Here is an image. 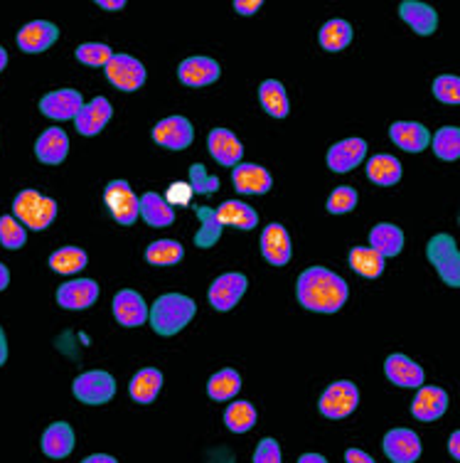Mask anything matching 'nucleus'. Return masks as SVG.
I'll use <instances>...</instances> for the list:
<instances>
[{
  "label": "nucleus",
  "instance_id": "obj_22",
  "mask_svg": "<svg viewBox=\"0 0 460 463\" xmlns=\"http://www.w3.org/2000/svg\"><path fill=\"white\" fill-rule=\"evenodd\" d=\"M207 148L212 153V158L217 163H222L226 168H234L244 156V148L236 139L234 133H229L226 129H212L210 139H207Z\"/></svg>",
  "mask_w": 460,
  "mask_h": 463
},
{
  "label": "nucleus",
  "instance_id": "obj_6",
  "mask_svg": "<svg viewBox=\"0 0 460 463\" xmlns=\"http://www.w3.org/2000/svg\"><path fill=\"white\" fill-rule=\"evenodd\" d=\"M360 404V392L353 382L340 379V382H332L330 387L322 392L321 397V414L328 419H345L350 417Z\"/></svg>",
  "mask_w": 460,
  "mask_h": 463
},
{
  "label": "nucleus",
  "instance_id": "obj_3",
  "mask_svg": "<svg viewBox=\"0 0 460 463\" xmlns=\"http://www.w3.org/2000/svg\"><path fill=\"white\" fill-rule=\"evenodd\" d=\"M12 217L20 222L25 229L43 232L52 225L57 217V203L52 197H44L37 190H22L12 200Z\"/></svg>",
  "mask_w": 460,
  "mask_h": 463
},
{
  "label": "nucleus",
  "instance_id": "obj_7",
  "mask_svg": "<svg viewBox=\"0 0 460 463\" xmlns=\"http://www.w3.org/2000/svg\"><path fill=\"white\" fill-rule=\"evenodd\" d=\"M104 203L118 225H133L139 220V197L126 180H111L104 190Z\"/></svg>",
  "mask_w": 460,
  "mask_h": 463
},
{
  "label": "nucleus",
  "instance_id": "obj_2",
  "mask_svg": "<svg viewBox=\"0 0 460 463\" xmlns=\"http://www.w3.org/2000/svg\"><path fill=\"white\" fill-rule=\"evenodd\" d=\"M194 301L190 296L182 293H165L158 301L153 303V308L148 311V321L153 325V331L158 335H178L185 325L193 321L194 315Z\"/></svg>",
  "mask_w": 460,
  "mask_h": 463
},
{
  "label": "nucleus",
  "instance_id": "obj_54",
  "mask_svg": "<svg viewBox=\"0 0 460 463\" xmlns=\"http://www.w3.org/2000/svg\"><path fill=\"white\" fill-rule=\"evenodd\" d=\"M298 463H328V459L321 456V453H303L298 459Z\"/></svg>",
  "mask_w": 460,
  "mask_h": 463
},
{
  "label": "nucleus",
  "instance_id": "obj_15",
  "mask_svg": "<svg viewBox=\"0 0 460 463\" xmlns=\"http://www.w3.org/2000/svg\"><path fill=\"white\" fill-rule=\"evenodd\" d=\"M114 315L123 328H139L148 321V306L140 293L123 289L114 296Z\"/></svg>",
  "mask_w": 460,
  "mask_h": 463
},
{
  "label": "nucleus",
  "instance_id": "obj_28",
  "mask_svg": "<svg viewBox=\"0 0 460 463\" xmlns=\"http://www.w3.org/2000/svg\"><path fill=\"white\" fill-rule=\"evenodd\" d=\"M163 389V372L161 370H155V367H146V370H140L136 372L133 378H131V385H129V392L133 402H139V404H150L153 399L161 395Z\"/></svg>",
  "mask_w": 460,
  "mask_h": 463
},
{
  "label": "nucleus",
  "instance_id": "obj_43",
  "mask_svg": "<svg viewBox=\"0 0 460 463\" xmlns=\"http://www.w3.org/2000/svg\"><path fill=\"white\" fill-rule=\"evenodd\" d=\"M75 54L82 65H89V67H107L108 62H111V57H114L111 47L104 43L79 44Z\"/></svg>",
  "mask_w": 460,
  "mask_h": 463
},
{
  "label": "nucleus",
  "instance_id": "obj_21",
  "mask_svg": "<svg viewBox=\"0 0 460 463\" xmlns=\"http://www.w3.org/2000/svg\"><path fill=\"white\" fill-rule=\"evenodd\" d=\"M448 410V395L440 387H421L411 402V414L418 421H436Z\"/></svg>",
  "mask_w": 460,
  "mask_h": 463
},
{
  "label": "nucleus",
  "instance_id": "obj_37",
  "mask_svg": "<svg viewBox=\"0 0 460 463\" xmlns=\"http://www.w3.org/2000/svg\"><path fill=\"white\" fill-rule=\"evenodd\" d=\"M353 43V25L347 20H328L321 30V44L328 52H340L347 44Z\"/></svg>",
  "mask_w": 460,
  "mask_h": 463
},
{
  "label": "nucleus",
  "instance_id": "obj_14",
  "mask_svg": "<svg viewBox=\"0 0 460 463\" xmlns=\"http://www.w3.org/2000/svg\"><path fill=\"white\" fill-rule=\"evenodd\" d=\"M99 299L97 281L91 279H76L67 281L57 291V303L67 308V311H84L91 303Z\"/></svg>",
  "mask_w": 460,
  "mask_h": 463
},
{
  "label": "nucleus",
  "instance_id": "obj_44",
  "mask_svg": "<svg viewBox=\"0 0 460 463\" xmlns=\"http://www.w3.org/2000/svg\"><path fill=\"white\" fill-rule=\"evenodd\" d=\"M354 207H357V193L350 185L335 188V193L328 197V212H332V215H345V212H350Z\"/></svg>",
  "mask_w": 460,
  "mask_h": 463
},
{
  "label": "nucleus",
  "instance_id": "obj_30",
  "mask_svg": "<svg viewBox=\"0 0 460 463\" xmlns=\"http://www.w3.org/2000/svg\"><path fill=\"white\" fill-rule=\"evenodd\" d=\"M369 247L375 249L382 257H396L404 249V232L396 225L382 222L369 232Z\"/></svg>",
  "mask_w": 460,
  "mask_h": 463
},
{
  "label": "nucleus",
  "instance_id": "obj_33",
  "mask_svg": "<svg viewBox=\"0 0 460 463\" xmlns=\"http://www.w3.org/2000/svg\"><path fill=\"white\" fill-rule=\"evenodd\" d=\"M239 389H242V378H239V372L232 370V367H225V370L214 372L210 382H207V395L214 402H229V399L236 397Z\"/></svg>",
  "mask_w": 460,
  "mask_h": 463
},
{
  "label": "nucleus",
  "instance_id": "obj_53",
  "mask_svg": "<svg viewBox=\"0 0 460 463\" xmlns=\"http://www.w3.org/2000/svg\"><path fill=\"white\" fill-rule=\"evenodd\" d=\"M448 451L453 453V459H460V431H453L448 442Z\"/></svg>",
  "mask_w": 460,
  "mask_h": 463
},
{
  "label": "nucleus",
  "instance_id": "obj_45",
  "mask_svg": "<svg viewBox=\"0 0 460 463\" xmlns=\"http://www.w3.org/2000/svg\"><path fill=\"white\" fill-rule=\"evenodd\" d=\"M433 97L443 104H460V79L456 75H443L433 82Z\"/></svg>",
  "mask_w": 460,
  "mask_h": 463
},
{
  "label": "nucleus",
  "instance_id": "obj_13",
  "mask_svg": "<svg viewBox=\"0 0 460 463\" xmlns=\"http://www.w3.org/2000/svg\"><path fill=\"white\" fill-rule=\"evenodd\" d=\"M57 37H59V30H57L54 22L33 20L28 22L20 33H18V47H20L22 52L37 54L50 50V47L57 43Z\"/></svg>",
  "mask_w": 460,
  "mask_h": 463
},
{
  "label": "nucleus",
  "instance_id": "obj_27",
  "mask_svg": "<svg viewBox=\"0 0 460 463\" xmlns=\"http://www.w3.org/2000/svg\"><path fill=\"white\" fill-rule=\"evenodd\" d=\"M75 449V431L67 421H54L43 434V451L50 459H67Z\"/></svg>",
  "mask_w": 460,
  "mask_h": 463
},
{
  "label": "nucleus",
  "instance_id": "obj_52",
  "mask_svg": "<svg viewBox=\"0 0 460 463\" xmlns=\"http://www.w3.org/2000/svg\"><path fill=\"white\" fill-rule=\"evenodd\" d=\"M82 463H118L114 456H108V453H94V456H86Z\"/></svg>",
  "mask_w": 460,
  "mask_h": 463
},
{
  "label": "nucleus",
  "instance_id": "obj_57",
  "mask_svg": "<svg viewBox=\"0 0 460 463\" xmlns=\"http://www.w3.org/2000/svg\"><path fill=\"white\" fill-rule=\"evenodd\" d=\"M5 65H8V52H5V47H0V72L5 69Z\"/></svg>",
  "mask_w": 460,
  "mask_h": 463
},
{
  "label": "nucleus",
  "instance_id": "obj_4",
  "mask_svg": "<svg viewBox=\"0 0 460 463\" xmlns=\"http://www.w3.org/2000/svg\"><path fill=\"white\" fill-rule=\"evenodd\" d=\"M426 257L428 261L436 267L439 276L450 289H458L460 286V254L458 244L450 235H436V237L428 239L426 244Z\"/></svg>",
  "mask_w": 460,
  "mask_h": 463
},
{
  "label": "nucleus",
  "instance_id": "obj_12",
  "mask_svg": "<svg viewBox=\"0 0 460 463\" xmlns=\"http://www.w3.org/2000/svg\"><path fill=\"white\" fill-rule=\"evenodd\" d=\"M382 446L392 463H414L421 456V439L411 429L386 431Z\"/></svg>",
  "mask_w": 460,
  "mask_h": 463
},
{
  "label": "nucleus",
  "instance_id": "obj_11",
  "mask_svg": "<svg viewBox=\"0 0 460 463\" xmlns=\"http://www.w3.org/2000/svg\"><path fill=\"white\" fill-rule=\"evenodd\" d=\"M82 107H84V101H82V94L76 89H57V92H50V94H44L40 99V111L47 119L54 121L76 119Z\"/></svg>",
  "mask_w": 460,
  "mask_h": 463
},
{
  "label": "nucleus",
  "instance_id": "obj_39",
  "mask_svg": "<svg viewBox=\"0 0 460 463\" xmlns=\"http://www.w3.org/2000/svg\"><path fill=\"white\" fill-rule=\"evenodd\" d=\"M185 257V249L175 239H158L146 249V261L153 267H172Z\"/></svg>",
  "mask_w": 460,
  "mask_h": 463
},
{
  "label": "nucleus",
  "instance_id": "obj_26",
  "mask_svg": "<svg viewBox=\"0 0 460 463\" xmlns=\"http://www.w3.org/2000/svg\"><path fill=\"white\" fill-rule=\"evenodd\" d=\"M67 153H69V139L59 126L44 131L35 143V156L47 165H59L67 158Z\"/></svg>",
  "mask_w": 460,
  "mask_h": 463
},
{
  "label": "nucleus",
  "instance_id": "obj_35",
  "mask_svg": "<svg viewBox=\"0 0 460 463\" xmlns=\"http://www.w3.org/2000/svg\"><path fill=\"white\" fill-rule=\"evenodd\" d=\"M194 212L200 217V229L194 235V244L200 249L214 247L222 237V222L217 217V210L212 207H194Z\"/></svg>",
  "mask_w": 460,
  "mask_h": 463
},
{
  "label": "nucleus",
  "instance_id": "obj_16",
  "mask_svg": "<svg viewBox=\"0 0 460 463\" xmlns=\"http://www.w3.org/2000/svg\"><path fill=\"white\" fill-rule=\"evenodd\" d=\"M385 375L386 379L396 385V387H421L424 385V370L416 365L411 357L394 353L385 360Z\"/></svg>",
  "mask_w": 460,
  "mask_h": 463
},
{
  "label": "nucleus",
  "instance_id": "obj_49",
  "mask_svg": "<svg viewBox=\"0 0 460 463\" xmlns=\"http://www.w3.org/2000/svg\"><path fill=\"white\" fill-rule=\"evenodd\" d=\"M261 8V0H234V11L239 15H254Z\"/></svg>",
  "mask_w": 460,
  "mask_h": 463
},
{
  "label": "nucleus",
  "instance_id": "obj_10",
  "mask_svg": "<svg viewBox=\"0 0 460 463\" xmlns=\"http://www.w3.org/2000/svg\"><path fill=\"white\" fill-rule=\"evenodd\" d=\"M193 124L185 116H168L161 124H155V129H153V140L171 151H185L193 143Z\"/></svg>",
  "mask_w": 460,
  "mask_h": 463
},
{
  "label": "nucleus",
  "instance_id": "obj_34",
  "mask_svg": "<svg viewBox=\"0 0 460 463\" xmlns=\"http://www.w3.org/2000/svg\"><path fill=\"white\" fill-rule=\"evenodd\" d=\"M258 99H261V104L266 108L268 116H274V119H283V116H289V97H286V89L281 82L276 79H266L261 89H258Z\"/></svg>",
  "mask_w": 460,
  "mask_h": 463
},
{
  "label": "nucleus",
  "instance_id": "obj_50",
  "mask_svg": "<svg viewBox=\"0 0 460 463\" xmlns=\"http://www.w3.org/2000/svg\"><path fill=\"white\" fill-rule=\"evenodd\" d=\"M345 461L347 463H377L369 453L360 451V449H347V451H345Z\"/></svg>",
  "mask_w": 460,
  "mask_h": 463
},
{
  "label": "nucleus",
  "instance_id": "obj_23",
  "mask_svg": "<svg viewBox=\"0 0 460 463\" xmlns=\"http://www.w3.org/2000/svg\"><path fill=\"white\" fill-rule=\"evenodd\" d=\"M261 254L266 259L268 264L274 267H283L289 264L290 259V237L289 232L283 229V225L274 222L264 229L261 235Z\"/></svg>",
  "mask_w": 460,
  "mask_h": 463
},
{
  "label": "nucleus",
  "instance_id": "obj_32",
  "mask_svg": "<svg viewBox=\"0 0 460 463\" xmlns=\"http://www.w3.org/2000/svg\"><path fill=\"white\" fill-rule=\"evenodd\" d=\"M367 178L377 185H396L401 180V163L394 156L379 153L367 161Z\"/></svg>",
  "mask_w": 460,
  "mask_h": 463
},
{
  "label": "nucleus",
  "instance_id": "obj_46",
  "mask_svg": "<svg viewBox=\"0 0 460 463\" xmlns=\"http://www.w3.org/2000/svg\"><path fill=\"white\" fill-rule=\"evenodd\" d=\"M190 188H193V193H197V195L217 193V190H219V178L207 175L204 165L194 163L193 168H190Z\"/></svg>",
  "mask_w": 460,
  "mask_h": 463
},
{
  "label": "nucleus",
  "instance_id": "obj_38",
  "mask_svg": "<svg viewBox=\"0 0 460 463\" xmlns=\"http://www.w3.org/2000/svg\"><path fill=\"white\" fill-rule=\"evenodd\" d=\"M86 261H89V257H86L84 249L62 247L50 257V269L62 274V276H72V274H79V271L84 269Z\"/></svg>",
  "mask_w": 460,
  "mask_h": 463
},
{
  "label": "nucleus",
  "instance_id": "obj_40",
  "mask_svg": "<svg viewBox=\"0 0 460 463\" xmlns=\"http://www.w3.org/2000/svg\"><path fill=\"white\" fill-rule=\"evenodd\" d=\"M226 429L234 434H247L257 424V410L251 402H232L225 411Z\"/></svg>",
  "mask_w": 460,
  "mask_h": 463
},
{
  "label": "nucleus",
  "instance_id": "obj_20",
  "mask_svg": "<svg viewBox=\"0 0 460 463\" xmlns=\"http://www.w3.org/2000/svg\"><path fill=\"white\" fill-rule=\"evenodd\" d=\"M389 136L394 140L401 151L407 153H421L426 151L428 143H431V133L424 124L416 121H396L389 129Z\"/></svg>",
  "mask_w": 460,
  "mask_h": 463
},
{
  "label": "nucleus",
  "instance_id": "obj_1",
  "mask_svg": "<svg viewBox=\"0 0 460 463\" xmlns=\"http://www.w3.org/2000/svg\"><path fill=\"white\" fill-rule=\"evenodd\" d=\"M347 283L343 276L322 267H311L298 276L296 296L303 308L315 313H337L347 301Z\"/></svg>",
  "mask_w": 460,
  "mask_h": 463
},
{
  "label": "nucleus",
  "instance_id": "obj_24",
  "mask_svg": "<svg viewBox=\"0 0 460 463\" xmlns=\"http://www.w3.org/2000/svg\"><path fill=\"white\" fill-rule=\"evenodd\" d=\"M399 15L416 35H433L436 28H439L436 11L431 5H426V3H418V0H404L399 5Z\"/></svg>",
  "mask_w": 460,
  "mask_h": 463
},
{
  "label": "nucleus",
  "instance_id": "obj_47",
  "mask_svg": "<svg viewBox=\"0 0 460 463\" xmlns=\"http://www.w3.org/2000/svg\"><path fill=\"white\" fill-rule=\"evenodd\" d=\"M193 188L190 183H172L165 193V203L171 207H185L193 203Z\"/></svg>",
  "mask_w": 460,
  "mask_h": 463
},
{
  "label": "nucleus",
  "instance_id": "obj_51",
  "mask_svg": "<svg viewBox=\"0 0 460 463\" xmlns=\"http://www.w3.org/2000/svg\"><path fill=\"white\" fill-rule=\"evenodd\" d=\"M99 8H104V11H123L126 8V3L123 0H97Z\"/></svg>",
  "mask_w": 460,
  "mask_h": 463
},
{
  "label": "nucleus",
  "instance_id": "obj_5",
  "mask_svg": "<svg viewBox=\"0 0 460 463\" xmlns=\"http://www.w3.org/2000/svg\"><path fill=\"white\" fill-rule=\"evenodd\" d=\"M72 392L82 404L99 407V404H107L108 399L116 395V379L104 370H91V372H84L75 379Z\"/></svg>",
  "mask_w": 460,
  "mask_h": 463
},
{
  "label": "nucleus",
  "instance_id": "obj_36",
  "mask_svg": "<svg viewBox=\"0 0 460 463\" xmlns=\"http://www.w3.org/2000/svg\"><path fill=\"white\" fill-rule=\"evenodd\" d=\"M350 269L364 279H377L385 271V257L377 254L372 247H354L350 251Z\"/></svg>",
  "mask_w": 460,
  "mask_h": 463
},
{
  "label": "nucleus",
  "instance_id": "obj_19",
  "mask_svg": "<svg viewBox=\"0 0 460 463\" xmlns=\"http://www.w3.org/2000/svg\"><path fill=\"white\" fill-rule=\"evenodd\" d=\"M367 156V143L362 139H345L328 151V168L332 172H350Z\"/></svg>",
  "mask_w": 460,
  "mask_h": 463
},
{
  "label": "nucleus",
  "instance_id": "obj_18",
  "mask_svg": "<svg viewBox=\"0 0 460 463\" xmlns=\"http://www.w3.org/2000/svg\"><path fill=\"white\" fill-rule=\"evenodd\" d=\"M232 183H234L236 193L242 195H264L271 188V172L261 168L257 163H239L232 172Z\"/></svg>",
  "mask_w": 460,
  "mask_h": 463
},
{
  "label": "nucleus",
  "instance_id": "obj_55",
  "mask_svg": "<svg viewBox=\"0 0 460 463\" xmlns=\"http://www.w3.org/2000/svg\"><path fill=\"white\" fill-rule=\"evenodd\" d=\"M5 360H8V340H5V333L0 328V367L5 365Z\"/></svg>",
  "mask_w": 460,
  "mask_h": 463
},
{
  "label": "nucleus",
  "instance_id": "obj_41",
  "mask_svg": "<svg viewBox=\"0 0 460 463\" xmlns=\"http://www.w3.org/2000/svg\"><path fill=\"white\" fill-rule=\"evenodd\" d=\"M433 153L440 161H456L460 156V129L458 126H443L433 136Z\"/></svg>",
  "mask_w": 460,
  "mask_h": 463
},
{
  "label": "nucleus",
  "instance_id": "obj_48",
  "mask_svg": "<svg viewBox=\"0 0 460 463\" xmlns=\"http://www.w3.org/2000/svg\"><path fill=\"white\" fill-rule=\"evenodd\" d=\"M254 463H281V449L276 439H261L254 453Z\"/></svg>",
  "mask_w": 460,
  "mask_h": 463
},
{
  "label": "nucleus",
  "instance_id": "obj_25",
  "mask_svg": "<svg viewBox=\"0 0 460 463\" xmlns=\"http://www.w3.org/2000/svg\"><path fill=\"white\" fill-rule=\"evenodd\" d=\"M219 75H222V69H219V65L214 62L212 57H190L178 69L180 82L187 86L212 84V82L219 79Z\"/></svg>",
  "mask_w": 460,
  "mask_h": 463
},
{
  "label": "nucleus",
  "instance_id": "obj_9",
  "mask_svg": "<svg viewBox=\"0 0 460 463\" xmlns=\"http://www.w3.org/2000/svg\"><path fill=\"white\" fill-rule=\"evenodd\" d=\"M249 281L244 274H236V271H229V274H222L212 281L210 286V303L217 311H232L239 299L247 293Z\"/></svg>",
  "mask_w": 460,
  "mask_h": 463
},
{
  "label": "nucleus",
  "instance_id": "obj_31",
  "mask_svg": "<svg viewBox=\"0 0 460 463\" xmlns=\"http://www.w3.org/2000/svg\"><path fill=\"white\" fill-rule=\"evenodd\" d=\"M217 217L222 225H232L236 229H254L258 222V215L254 207H249L247 203H239V200H226L222 207L217 210Z\"/></svg>",
  "mask_w": 460,
  "mask_h": 463
},
{
  "label": "nucleus",
  "instance_id": "obj_29",
  "mask_svg": "<svg viewBox=\"0 0 460 463\" xmlns=\"http://www.w3.org/2000/svg\"><path fill=\"white\" fill-rule=\"evenodd\" d=\"M139 215L146 220L148 227H171L175 220L172 207L165 203V197L158 193H146L139 200Z\"/></svg>",
  "mask_w": 460,
  "mask_h": 463
},
{
  "label": "nucleus",
  "instance_id": "obj_42",
  "mask_svg": "<svg viewBox=\"0 0 460 463\" xmlns=\"http://www.w3.org/2000/svg\"><path fill=\"white\" fill-rule=\"evenodd\" d=\"M28 242V232L25 227L12 215L0 217V244L5 249H20Z\"/></svg>",
  "mask_w": 460,
  "mask_h": 463
},
{
  "label": "nucleus",
  "instance_id": "obj_8",
  "mask_svg": "<svg viewBox=\"0 0 460 463\" xmlns=\"http://www.w3.org/2000/svg\"><path fill=\"white\" fill-rule=\"evenodd\" d=\"M107 76L121 92H136L146 82V67L131 54H114L107 65Z\"/></svg>",
  "mask_w": 460,
  "mask_h": 463
},
{
  "label": "nucleus",
  "instance_id": "obj_56",
  "mask_svg": "<svg viewBox=\"0 0 460 463\" xmlns=\"http://www.w3.org/2000/svg\"><path fill=\"white\" fill-rule=\"evenodd\" d=\"M8 283H11V271H8L5 264H0V291H5Z\"/></svg>",
  "mask_w": 460,
  "mask_h": 463
},
{
  "label": "nucleus",
  "instance_id": "obj_17",
  "mask_svg": "<svg viewBox=\"0 0 460 463\" xmlns=\"http://www.w3.org/2000/svg\"><path fill=\"white\" fill-rule=\"evenodd\" d=\"M111 114H114V108L108 104V99L104 97H97L91 99L89 104L79 108V114H76V131L82 133V136H97L104 131L108 121H111Z\"/></svg>",
  "mask_w": 460,
  "mask_h": 463
}]
</instances>
